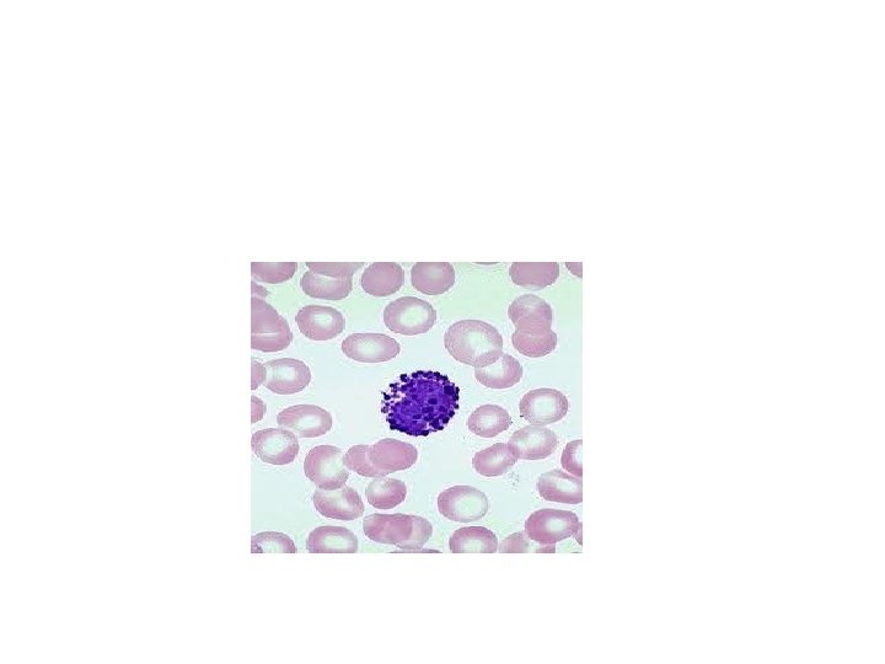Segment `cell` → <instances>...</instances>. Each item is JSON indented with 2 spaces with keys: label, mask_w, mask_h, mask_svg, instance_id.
<instances>
[{
  "label": "cell",
  "mask_w": 885,
  "mask_h": 664,
  "mask_svg": "<svg viewBox=\"0 0 885 664\" xmlns=\"http://www.w3.org/2000/svg\"><path fill=\"white\" fill-rule=\"evenodd\" d=\"M460 389L439 372L402 374L383 393L382 412L391 431L427 437L444 430L459 410Z\"/></svg>",
  "instance_id": "cell-1"
},
{
  "label": "cell",
  "mask_w": 885,
  "mask_h": 664,
  "mask_svg": "<svg viewBox=\"0 0 885 664\" xmlns=\"http://www.w3.org/2000/svg\"><path fill=\"white\" fill-rule=\"evenodd\" d=\"M444 345L455 360L475 368L490 366L503 355L502 335L481 320H461L450 326Z\"/></svg>",
  "instance_id": "cell-2"
},
{
  "label": "cell",
  "mask_w": 885,
  "mask_h": 664,
  "mask_svg": "<svg viewBox=\"0 0 885 664\" xmlns=\"http://www.w3.org/2000/svg\"><path fill=\"white\" fill-rule=\"evenodd\" d=\"M364 534L375 543L398 546L402 550L423 548L432 537L427 519L409 514H372L364 519Z\"/></svg>",
  "instance_id": "cell-3"
},
{
  "label": "cell",
  "mask_w": 885,
  "mask_h": 664,
  "mask_svg": "<svg viewBox=\"0 0 885 664\" xmlns=\"http://www.w3.org/2000/svg\"><path fill=\"white\" fill-rule=\"evenodd\" d=\"M293 342L291 328L271 304L259 297L251 299V348L273 353L286 350Z\"/></svg>",
  "instance_id": "cell-4"
},
{
  "label": "cell",
  "mask_w": 885,
  "mask_h": 664,
  "mask_svg": "<svg viewBox=\"0 0 885 664\" xmlns=\"http://www.w3.org/2000/svg\"><path fill=\"white\" fill-rule=\"evenodd\" d=\"M437 312L432 304L415 297H404L391 302L384 310L386 328L396 334L416 336L426 334L436 325Z\"/></svg>",
  "instance_id": "cell-5"
},
{
  "label": "cell",
  "mask_w": 885,
  "mask_h": 664,
  "mask_svg": "<svg viewBox=\"0 0 885 664\" xmlns=\"http://www.w3.org/2000/svg\"><path fill=\"white\" fill-rule=\"evenodd\" d=\"M304 471L311 483L325 491L342 489L350 479L341 449L334 446L311 449L305 458Z\"/></svg>",
  "instance_id": "cell-6"
},
{
  "label": "cell",
  "mask_w": 885,
  "mask_h": 664,
  "mask_svg": "<svg viewBox=\"0 0 885 664\" xmlns=\"http://www.w3.org/2000/svg\"><path fill=\"white\" fill-rule=\"evenodd\" d=\"M579 528L582 523H579L577 514L550 508L534 512L525 523L529 539L540 545H555L575 537Z\"/></svg>",
  "instance_id": "cell-7"
},
{
  "label": "cell",
  "mask_w": 885,
  "mask_h": 664,
  "mask_svg": "<svg viewBox=\"0 0 885 664\" xmlns=\"http://www.w3.org/2000/svg\"><path fill=\"white\" fill-rule=\"evenodd\" d=\"M439 512L450 521L471 523L484 518L490 508L484 492L471 486H453L438 497Z\"/></svg>",
  "instance_id": "cell-8"
},
{
  "label": "cell",
  "mask_w": 885,
  "mask_h": 664,
  "mask_svg": "<svg viewBox=\"0 0 885 664\" xmlns=\"http://www.w3.org/2000/svg\"><path fill=\"white\" fill-rule=\"evenodd\" d=\"M568 400L556 389H535L520 401V415L535 426H547L559 422L567 415Z\"/></svg>",
  "instance_id": "cell-9"
},
{
  "label": "cell",
  "mask_w": 885,
  "mask_h": 664,
  "mask_svg": "<svg viewBox=\"0 0 885 664\" xmlns=\"http://www.w3.org/2000/svg\"><path fill=\"white\" fill-rule=\"evenodd\" d=\"M251 447L256 457L272 465L293 463L300 449L298 438L286 428H267L254 433Z\"/></svg>",
  "instance_id": "cell-10"
},
{
  "label": "cell",
  "mask_w": 885,
  "mask_h": 664,
  "mask_svg": "<svg viewBox=\"0 0 885 664\" xmlns=\"http://www.w3.org/2000/svg\"><path fill=\"white\" fill-rule=\"evenodd\" d=\"M342 351L356 362L382 363L398 357L401 347L388 335L353 334L342 342Z\"/></svg>",
  "instance_id": "cell-11"
},
{
  "label": "cell",
  "mask_w": 885,
  "mask_h": 664,
  "mask_svg": "<svg viewBox=\"0 0 885 664\" xmlns=\"http://www.w3.org/2000/svg\"><path fill=\"white\" fill-rule=\"evenodd\" d=\"M295 320L300 332L314 341L336 339L346 328L345 318L339 310L323 305H307L299 310Z\"/></svg>",
  "instance_id": "cell-12"
},
{
  "label": "cell",
  "mask_w": 885,
  "mask_h": 664,
  "mask_svg": "<svg viewBox=\"0 0 885 664\" xmlns=\"http://www.w3.org/2000/svg\"><path fill=\"white\" fill-rule=\"evenodd\" d=\"M367 457L379 478H385L386 475L413 467L417 462L418 453L410 443L386 438L374 446H368Z\"/></svg>",
  "instance_id": "cell-13"
},
{
  "label": "cell",
  "mask_w": 885,
  "mask_h": 664,
  "mask_svg": "<svg viewBox=\"0 0 885 664\" xmlns=\"http://www.w3.org/2000/svg\"><path fill=\"white\" fill-rule=\"evenodd\" d=\"M278 425L302 438H316L326 435L332 428L329 411L315 405H295L283 410L277 416Z\"/></svg>",
  "instance_id": "cell-14"
},
{
  "label": "cell",
  "mask_w": 885,
  "mask_h": 664,
  "mask_svg": "<svg viewBox=\"0 0 885 664\" xmlns=\"http://www.w3.org/2000/svg\"><path fill=\"white\" fill-rule=\"evenodd\" d=\"M267 377L265 387L278 395L303 392L311 382L310 368L302 361L281 358L265 364Z\"/></svg>",
  "instance_id": "cell-15"
},
{
  "label": "cell",
  "mask_w": 885,
  "mask_h": 664,
  "mask_svg": "<svg viewBox=\"0 0 885 664\" xmlns=\"http://www.w3.org/2000/svg\"><path fill=\"white\" fill-rule=\"evenodd\" d=\"M315 510L321 516L337 521H354L363 516L364 503L352 487L334 491L318 490L313 496Z\"/></svg>",
  "instance_id": "cell-16"
},
{
  "label": "cell",
  "mask_w": 885,
  "mask_h": 664,
  "mask_svg": "<svg viewBox=\"0 0 885 664\" xmlns=\"http://www.w3.org/2000/svg\"><path fill=\"white\" fill-rule=\"evenodd\" d=\"M517 459L541 460L554 454L559 439L544 426H527L517 431L508 443Z\"/></svg>",
  "instance_id": "cell-17"
},
{
  "label": "cell",
  "mask_w": 885,
  "mask_h": 664,
  "mask_svg": "<svg viewBox=\"0 0 885 664\" xmlns=\"http://www.w3.org/2000/svg\"><path fill=\"white\" fill-rule=\"evenodd\" d=\"M508 317L518 331L550 330L554 320L551 305L534 294H525L509 305Z\"/></svg>",
  "instance_id": "cell-18"
},
{
  "label": "cell",
  "mask_w": 885,
  "mask_h": 664,
  "mask_svg": "<svg viewBox=\"0 0 885 664\" xmlns=\"http://www.w3.org/2000/svg\"><path fill=\"white\" fill-rule=\"evenodd\" d=\"M411 282L418 292L438 296L454 286V267L448 262H418L412 267Z\"/></svg>",
  "instance_id": "cell-19"
},
{
  "label": "cell",
  "mask_w": 885,
  "mask_h": 664,
  "mask_svg": "<svg viewBox=\"0 0 885 664\" xmlns=\"http://www.w3.org/2000/svg\"><path fill=\"white\" fill-rule=\"evenodd\" d=\"M538 491L540 496L549 502L578 505L583 501L582 479L573 478L562 470L556 469L541 475Z\"/></svg>",
  "instance_id": "cell-20"
},
{
  "label": "cell",
  "mask_w": 885,
  "mask_h": 664,
  "mask_svg": "<svg viewBox=\"0 0 885 664\" xmlns=\"http://www.w3.org/2000/svg\"><path fill=\"white\" fill-rule=\"evenodd\" d=\"M310 554H356L358 539L351 530L343 527H319L307 540Z\"/></svg>",
  "instance_id": "cell-21"
},
{
  "label": "cell",
  "mask_w": 885,
  "mask_h": 664,
  "mask_svg": "<svg viewBox=\"0 0 885 664\" xmlns=\"http://www.w3.org/2000/svg\"><path fill=\"white\" fill-rule=\"evenodd\" d=\"M405 272L394 262H378L364 271L361 285L364 292L374 297H389L404 286Z\"/></svg>",
  "instance_id": "cell-22"
},
{
  "label": "cell",
  "mask_w": 885,
  "mask_h": 664,
  "mask_svg": "<svg viewBox=\"0 0 885 664\" xmlns=\"http://www.w3.org/2000/svg\"><path fill=\"white\" fill-rule=\"evenodd\" d=\"M512 281L527 289H543L554 285L560 276L557 262H516L509 269Z\"/></svg>",
  "instance_id": "cell-23"
},
{
  "label": "cell",
  "mask_w": 885,
  "mask_h": 664,
  "mask_svg": "<svg viewBox=\"0 0 885 664\" xmlns=\"http://www.w3.org/2000/svg\"><path fill=\"white\" fill-rule=\"evenodd\" d=\"M475 377L487 388L508 389L514 387L522 380L523 368L516 358L503 353L490 366L476 368Z\"/></svg>",
  "instance_id": "cell-24"
},
{
  "label": "cell",
  "mask_w": 885,
  "mask_h": 664,
  "mask_svg": "<svg viewBox=\"0 0 885 664\" xmlns=\"http://www.w3.org/2000/svg\"><path fill=\"white\" fill-rule=\"evenodd\" d=\"M449 549L453 554H495L498 539L492 530L484 527L461 528L450 538Z\"/></svg>",
  "instance_id": "cell-25"
},
{
  "label": "cell",
  "mask_w": 885,
  "mask_h": 664,
  "mask_svg": "<svg viewBox=\"0 0 885 664\" xmlns=\"http://www.w3.org/2000/svg\"><path fill=\"white\" fill-rule=\"evenodd\" d=\"M512 423V417L501 406L484 405L472 412L468 426L476 436L493 438L507 431Z\"/></svg>",
  "instance_id": "cell-26"
},
{
  "label": "cell",
  "mask_w": 885,
  "mask_h": 664,
  "mask_svg": "<svg viewBox=\"0 0 885 664\" xmlns=\"http://www.w3.org/2000/svg\"><path fill=\"white\" fill-rule=\"evenodd\" d=\"M300 286L307 296L316 299H326V301H342V299L350 296L353 288L352 278H336L316 275L314 272H307L300 281Z\"/></svg>",
  "instance_id": "cell-27"
},
{
  "label": "cell",
  "mask_w": 885,
  "mask_h": 664,
  "mask_svg": "<svg viewBox=\"0 0 885 664\" xmlns=\"http://www.w3.org/2000/svg\"><path fill=\"white\" fill-rule=\"evenodd\" d=\"M518 462L516 455L506 443H496L485 451L475 454L472 464L482 476L495 478L508 473Z\"/></svg>",
  "instance_id": "cell-28"
},
{
  "label": "cell",
  "mask_w": 885,
  "mask_h": 664,
  "mask_svg": "<svg viewBox=\"0 0 885 664\" xmlns=\"http://www.w3.org/2000/svg\"><path fill=\"white\" fill-rule=\"evenodd\" d=\"M514 348L522 355L540 358L550 355L557 346L556 332L550 330H529L514 332L512 336Z\"/></svg>",
  "instance_id": "cell-29"
},
{
  "label": "cell",
  "mask_w": 885,
  "mask_h": 664,
  "mask_svg": "<svg viewBox=\"0 0 885 664\" xmlns=\"http://www.w3.org/2000/svg\"><path fill=\"white\" fill-rule=\"evenodd\" d=\"M406 495V485L396 479L378 478L372 481L366 490L370 506L377 510H391L398 507L405 501Z\"/></svg>",
  "instance_id": "cell-30"
},
{
  "label": "cell",
  "mask_w": 885,
  "mask_h": 664,
  "mask_svg": "<svg viewBox=\"0 0 885 664\" xmlns=\"http://www.w3.org/2000/svg\"><path fill=\"white\" fill-rule=\"evenodd\" d=\"M252 554H297L298 549L288 535L265 532L251 538Z\"/></svg>",
  "instance_id": "cell-31"
},
{
  "label": "cell",
  "mask_w": 885,
  "mask_h": 664,
  "mask_svg": "<svg viewBox=\"0 0 885 664\" xmlns=\"http://www.w3.org/2000/svg\"><path fill=\"white\" fill-rule=\"evenodd\" d=\"M298 270V264L288 262V264H262V262H252L251 273L256 281L270 283V285H278L294 276Z\"/></svg>",
  "instance_id": "cell-32"
},
{
  "label": "cell",
  "mask_w": 885,
  "mask_h": 664,
  "mask_svg": "<svg viewBox=\"0 0 885 664\" xmlns=\"http://www.w3.org/2000/svg\"><path fill=\"white\" fill-rule=\"evenodd\" d=\"M368 446H354L343 457V464L348 470L354 471L364 478L378 479L379 475L370 465L367 457Z\"/></svg>",
  "instance_id": "cell-33"
},
{
  "label": "cell",
  "mask_w": 885,
  "mask_h": 664,
  "mask_svg": "<svg viewBox=\"0 0 885 664\" xmlns=\"http://www.w3.org/2000/svg\"><path fill=\"white\" fill-rule=\"evenodd\" d=\"M308 269L316 275L336 278H352L354 272L361 269L362 264H324V262H308Z\"/></svg>",
  "instance_id": "cell-34"
},
{
  "label": "cell",
  "mask_w": 885,
  "mask_h": 664,
  "mask_svg": "<svg viewBox=\"0 0 885 664\" xmlns=\"http://www.w3.org/2000/svg\"><path fill=\"white\" fill-rule=\"evenodd\" d=\"M583 441H573L568 443L565 451L562 453V468L568 473L575 475L576 478H583Z\"/></svg>",
  "instance_id": "cell-35"
},
{
  "label": "cell",
  "mask_w": 885,
  "mask_h": 664,
  "mask_svg": "<svg viewBox=\"0 0 885 664\" xmlns=\"http://www.w3.org/2000/svg\"><path fill=\"white\" fill-rule=\"evenodd\" d=\"M500 553H529L530 543L527 533H516L504 539L500 546Z\"/></svg>",
  "instance_id": "cell-36"
},
{
  "label": "cell",
  "mask_w": 885,
  "mask_h": 664,
  "mask_svg": "<svg viewBox=\"0 0 885 664\" xmlns=\"http://www.w3.org/2000/svg\"><path fill=\"white\" fill-rule=\"evenodd\" d=\"M267 377V371L264 364L259 362H252V378H251V389L256 390L260 387L261 384L265 383Z\"/></svg>",
  "instance_id": "cell-37"
},
{
  "label": "cell",
  "mask_w": 885,
  "mask_h": 664,
  "mask_svg": "<svg viewBox=\"0 0 885 664\" xmlns=\"http://www.w3.org/2000/svg\"><path fill=\"white\" fill-rule=\"evenodd\" d=\"M251 400H252L251 401V404H252L251 422L256 423V422H259L262 419V417H264L265 412H266V405L264 403H262V401L259 398H256V396H252Z\"/></svg>",
  "instance_id": "cell-38"
}]
</instances>
